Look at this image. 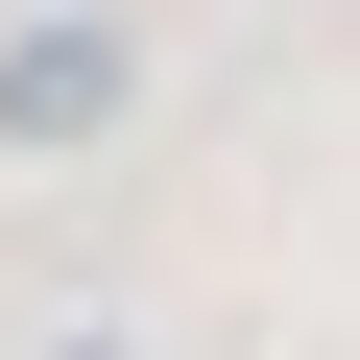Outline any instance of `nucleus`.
<instances>
[{
    "label": "nucleus",
    "mask_w": 360,
    "mask_h": 360,
    "mask_svg": "<svg viewBox=\"0 0 360 360\" xmlns=\"http://www.w3.org/2000/svg\"><path fill=\"white\" fill-rule=\"evenodd\" d=\"M25 360H144V336H120V312H72V336H25Z\"/></svg>",
    "instance_id": "2"
},
{
    "label": "nucleus",
    "mask_w": 360,
    "mask_h": 360,
    "mask_svg": "<svg viewBox=\"0 0 360 360\" xmlns=\"http://www.w3.org/2000/svg\"><path fill=\"white\" fill-rule=\"evenodd\" d=\"M120 120H144V25H120V0L0 25V144H25V168H72V144H120Z\"/></svg>",
    "instance_id": "1"
}]
</instances>
